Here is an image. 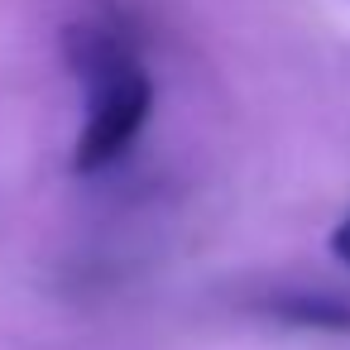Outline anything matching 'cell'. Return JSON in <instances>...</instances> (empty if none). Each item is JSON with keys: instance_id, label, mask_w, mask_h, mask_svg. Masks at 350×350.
Segmentation results:
<instances>
[{"instance_id": "cell-3", "label": "cell", "mask_w": 350, "mask_h": 350, "mask_svg": "<svg viewBox=\"0 0 350 350\" xmlns=\"http://www.w3.org/2000/svg\"><path fill=\"white\" fill-rule=\"evenodd\" d=\"M331 254H336V264H340V269H350V216L331 230Z\"/></svg>"}, {"instance_id": "cell-2", "label": "cell", "mask_w": 350, "mask_h": 350, "mask_svg": "<svg viewBox=\"0 0 350 350\" xmlns=\"http://www.w3.org/2000/svg\"><path fill=\"white\" fill-rule=\"evenodd\" d=\"M273 312L293 326H326V331H350V302L331 293H288L273 302Z\"/></svg>"}, {"instance_id": "cell-1", "label": "cell", "mask_w": 350, "mask_h": 350, "mask_svg": "<svg viewBox=\"0 0 350 350\" xmlns=\"http://www.w3.org/2000/svg\"><path fill=\"white\" fill-rule=\"evenodd\" d=\"M77 72L92 87V106L72 149V168L77 173H101L116 159H125L139 139V130L149 125L154 111V82L149 72L135 63L130 49H120L116 39L87 29L77 34V53H72Z\"/></svg>"}]
</instances>
